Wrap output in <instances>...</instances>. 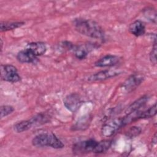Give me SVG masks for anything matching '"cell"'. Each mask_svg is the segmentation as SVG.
Wrapping results in <instances>:
<instances>
[{"label":"cell","mask_w":157,"mask_h":157,"mask_svg":"<svg viewBox=\"0 0 157 157\" xmlns=\"http://www.w3.org/2000/svg\"><path fill=\"white\" fill-rule=\"evenodd\" d=\"M31 143L36 147H51L60 149L64 147L62 141L52 132H44L36 135L33 138Z\"/></svg>","instance_id":"cell-2"},{"label":"cell","mask_w":157,"mask_h":157,"mask_svg":"<svg viewBox=\"0 0 157 157\" xmlns=\"http://www.w3.org/2000/svg\"><path fill=\"white\" fill-rule=\"evenodd\" d=\"M156 134L155 133V136H154V137H153V138L152 139V142L154 143L155 144H156Z\"/></svg>","instance_id":"cell-24"},{"label":"cell","mask_w":157,"mask_h":157,"mask_svg":"<svg viewBox=\"0 0 157 157\" xmlns=\"http://www.w3.org/2000/svg\"><path fill=\"white\" fill-rule=\"evenodd\" d=\"M144 15L148 20L156 24V12L152 7H147L143 11Z\"/></svg>","instance_id":"cell-18"},{"label":"cell","mask_w":157,"mask_h":157,"mask_svg":"<svg viewBox=\"0 0 157 157\" xmlns=\"http://www.w3.org/2000/svg\"><path fill=\"white\" fill-rule=\"evenodd\" d=\"M120 58L115 55L107 54L98 59L94 64L96 67H112L117 65L119 63Z\"/></svg>","instance_id":"cell-9"},{"label":"cell","mask_w":157,"mask_h":157,"mask_svg":"<svg viewBox=\"0 0 157 157\" xmlns=\"http://www.w3.org/2000/svg\"><path fill=\"white\" fill-rule=\"evenodd\" d=\"M156 114V103L149 107L147 110L141 111V119L150 118L154 117Z\"/></svg>","instance_id":"cell-19"},{"label":"cell","mask_w":157,"mask_h":157,"mask_svg":"<svg viewBox=\"0 0 157 157\" xmlns=\"http://www.w3.org/2000/svg\"><path fill=\"white\" fill-rule=\"evenodd\" d=\"M129 31L136 37H140L145 33V26L141 20H137L129 26Z\"/></svg>","instance_id":"cell-12"},{"label":"cell","mask_w":157,"mask_h":157,"mask_svg":"<svg viewBox=\"0 0 157 157\" xmlns=\"http://www.w3.org/2000/svg\"><path fill=\"white\" fill-rule=\"evenodd\" d=\"M51 117L45 112H40L34 115L29 120L32 123L33 127H37L47 123L50 121Z\"/></svg>","instance_id":"cell-13"},{"label":"cell","mask_w":157,"mask_h":157,"mask_svg":"<svg viewBox=\"0 0 157 157\" xmlns=\"http://www.w3.org/2000/svg\"><path fill=\"white\" fill-rule=\"evenodd\" d=\"M1 78L4 81L13 83L21 80L17 68L12 64L1 65Z\"/></svg>","instance_id":"cell-5"},{"label":"cell","mask_w":157,"mask_h":157,"mask_svg":"<svg viewBox=\"0 0 157 157\" xmlns=\"http://www.w3.org/2000/svg\"><path fill=\"white\" fill-rule=\"evenodd\" d=\"M149 99V96L148 95H144L139 99H136L133 102L126 110V113H129L138 110H140L141 107H144V105L148 102Z\"/></svg>","instance_id":"cell-14"},{"label":"cell","mask_w":157,"mask_h":157,"mask_svg":"<svg viewBox=\"0 0 157 157\" xmlns=\"http://www.w3.org/2000/svg\"><path fill=\"white\" fill-rule=\"evenodd\" d=\"M99 141L89 139L75 143L72 146V151L75 155L89 153H97Z\"/></svg>","instance_id":"cell-3"},{"label":"cell","mask_w":157,"mask_h":157,"mask_svg":"<svg viewBox=\"0 0 157 157\" xmlns=\"http://www.w3.org/2000/svg\"><path fill=\"white\" fill-rule=\"evenodd\" d=\"M2 45H3V42H2V40L1 39V50L2 51Z\"/></svg>","instance_id":"cell-25"},{"label":"cell","mask_w":157,"mask_h":157,"mask_svg":"<svg viewBox=\"0 0 157 157\" xmlns=\"http://www.w3.org/2000/svg\"><path fill=\"white\" fill-rule=\"evenodd\" d=\"M140 132H141V129L139 127L132 126V127H131V128H129L128 130V131L126 132V136L130 139H132L139 136Z\"/></svg>","instance_id":"cell-22"},{"label":"cell","mask_w":157,"mask_h":157,"mask_svg":"<svg viewBox=\"0 0 157 157\" xmlns=\"http://www.w3.org/2000/svg\"><path fill=\"white\" fill-rule=\"evenodd\" d=\"M156 39L154 40L153 45L152 47V48L149 53V59L150 62L156 65Z\"/></svg>","instance_id":"cell-23"},{"label":"cell","mask_w":157,"mask_h":157,"mask_svg":"<svg viewBox=\"0 0 157 157\" xmlns=\"http://www.w3.org/2000/svg\"><path fill=\"white\" fill-rule=\"evenodd\" d=\"M65 107L71 112H75L81 106L82 101L80 96L76 93L67 94L63 99Z\"/></svg>","instance_id":"cell-7"},{"label":"cell","mask_w":157,"mask_h":157,"mask_svg":"<svg viewBox=\"0 0 157 157\" xmlns=\"http://www.w3.org/2000/svg\"><path fill=\"white\" fill-rule=\"evenodd\" d=\"M16 58L21 63H35L37 61V56L26 48L18 52Z\"/></svg>","instance_id":"cell-11"},{"label":"cell","mask_w":157,"mask_h":157,"mask_svg":"<svg viewBox=\"0 0 157 157\" xmlns=\"http://www.w3.org/2000/svg\"><path fill=\"white\" fill-rule=\"evenodd\" d=\"M91 47H89L88 45H75L73 49L74 55L76 58L78 59L82 60L86 58L88 55V53L90 50Z\"/></svg>","instance_id":"cell-16"},{"label":"cell","mask_w":157,"mask_h":157,"mask_svg":"<svg viewBox=\"0 0 157 157\" xmlns=\"http://www.w3.org/2000/svg\"><path fill=\"white\" fill-rule=\"evenodd\" d=\"M1 118L7 117L14 111V108L10 105H2L1 106Z\"/></svg>","instance_id":"cell-21"},{"label":"cell","mask_w":157,"mask_h":157,"mask_svg":"<svg viewBox=\"0 0 157 157\" xmlns=\"http://www.w3.org/2000/svg\"><path fill=\"white\" fill-rule=\"evenodd\" d=\"M25 24L24 21H1L0 31L1 32L8 31L18 28Z\"/></svg>","instance_id":"cell-15"},{"label":"cell","mask_w":157,"mask_h":157,"mask_svg":"<svg viewBox=\"0 0 157 157\" xmlns=\"http://www.w3.org/2000/svg\"><path fill=\"white\" fill-rule=\"evenodd\" d=\"M33 128V125L29 119L26 120H22L15 124L13 126L14 131L17 133H21L26 131Z\"/></svg>","instance_id":"cell-17"},{"label":"cell","mask_w":157,"mask_h":157,"mask_svg":"<svg viewBox=\"0 0 157 157\" xmlns=\"http://www.w3.org/2000/svg\"><path fill=\"white\" fill-rule=\"evenodd\" d=\"M121 71L117 69H105L99 71L96 73L91 74L88 77V81L89 82H99L105 80L112 77H115L121 74Z\"/></svg>","instance_id":"cell-8"},{"label":"cell","mask_w":157,"mask_h":157,"mask_svg":"<svg viewBox=\"0 0 157 157\" xmlns=\"http://www.w3.org/2000/svg\"><path fill=\"white\" fill-rule=\"evenodd\" d=\"M90 117H86L82 118L79 121L76 123V124L74 126V129L75 128H77V130L80 129H84L85 128H87L88 126V123H90Z\"/></svg>","instance_id":"cell-20"},{"label":"cell","mask_w":157,"mask_h":157,"mask_svg":"<svg viewBox=\"0 0 157 157\" xmlns=\"http://www.w3.org/2000/svg\"><path fill=\"white\" fill-rule=\"evenodd\" d=\"M72 24L75 29L83 36L100 40L105 37L103 28L94 20L77 18L73 20Z\"/></svg>","instance_id":"cell-1"},{"label":"cell","mask_w":157,"mask_h":157,"mask_svg":"<svg viewBox=\"0 0 157 157\" xmlns=\"http://www.w3.org/2000/svg\"><path fill=\"white\" fill-rule=\"evenodd\" d=\"M26 49L30 51L36 56L43 55L47 51V46L42 42H33L26 45Z\"/></svg>","instance_id":"cell-10"},{"label":"cell","mask_w":157,"mask_h":157,"mask_svg":"<svg viewBox=\"0 0 157 157\" xmlns=\"http://www.w3.org/2000/svg\"><path fill=\"white\" fill-rule=\"evenodd\" d=\"M145 77L141 74H133L128 77L122 83L121 88L127 93L136 90L144 80Z\"/></svg>","instance_id":"cell-6"},{"label":"cell","mask_w":157,"mask_h":157,"mask_svg":"<svg viewBox=\"0 0 157 157\" xmlns=\"http://www.w3.org/2000/svg\"><path fill=\"white\" fill-rule=\"evenodd\" d=\"M124 126H125V125L123 117L113 118L103 124L101 128V133L104 137H109L113 136Z\"/></svg>","instance_id":"cell-4"}]
</instances>
